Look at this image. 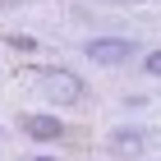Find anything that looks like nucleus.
Returning a JSON list of instances; mask_svg holds the SVG:
<instances>
[{"label": "nucleus", "instance_id": "obj_6", "mask_svg": "<svg viewBox=\"0 0 161 161\" xmlns=\"http://www.w3.org/2000/svg\"><path fill=\"white\" fill-rule=\"evenodd\" d=\"M32 161H60V157H32Z\"/></svg>", "mask_w": 161, "mask_h": 161}, {"label": "nucleus", "instance_id": "obj_2", "mask_svg": "<svg viewBox=\"0 0 161 161\" xmlns=\"http://www.w3.org/2000/svg\"><path fill=\"white\" fill-rule=\"evenodd\" d=\"M83 55L92 64H101V69H120V64H129L138 55V42L134 37H87Z\"/></svg>", "mask_w": 161, "mask_h": 161}, {"label": "nucleus", "instance_id": "obj_4", "mask_svg": "<svg viewBox=\"0 0 161 161\" xmlns=\"http://www.w3.org/2000/svg\"><path fill=\"white\" fill-rule=\"evenodd\" d=\"M19 129H23V138H32V143H60L64 138V120L55 111H23L19 115Z\"/></svg>", "mask_w": 161, "mask_h": 161}, {"label": "nucleus", "instance_id": "obj_1", "mask_svg": "<svg viewBox=\"0 0 161 161\" xmlns=\"http://www.w3.org/2000/svg\"><path fill=\"white\" fill-rule=\"evenodd\" d=\"M37 92L51 101V106L69 111V106H83V97H87V83L74 74V69H64V64H46V69L37 74Z\"/></svg>", "mask_w": 161, "mask_h": 161}, {"label": "nucleus", "instance_id": "obj_5", "mask_svg": "<svg viewBox=\"0 0 161 161\" xmlns=\"http://www.w3.org/2000/svg\"><path fill=\"white\" fill-rule=\"evenodd\" d=\"M138 69H143V74H147V78H161V46H157V51H147Z\"/></svg>", "mask_w": 161, "mask_h": 161}, {"label": "nucleus", "instance_id": "obj_3", "mask_svg": "<svg viewBox=\"0 0 161 161\" xmlns=\"http://www.w3.org/2000/svg\"><path fill=\"white\" fill-rule=\"evenodd\" d=\"M147 138H152L147 129H138V124H120V129H111L101 143H106L111 161H143V152H147Z\"/></svg>", "mask_w": 161, "mask_h": 161}]
</instances>
